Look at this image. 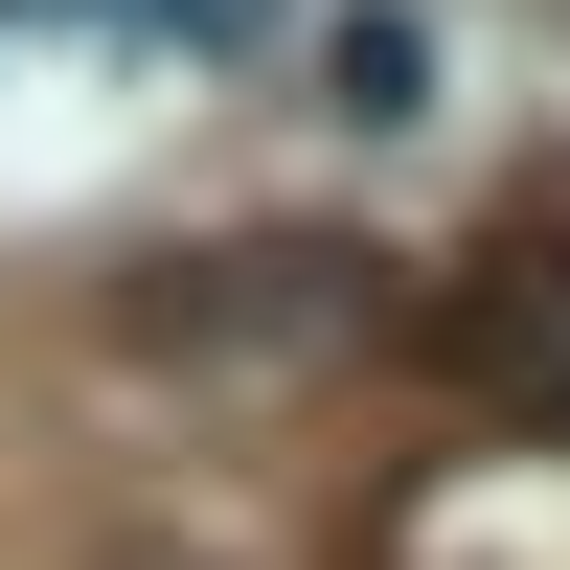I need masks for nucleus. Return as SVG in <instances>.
I'll use <instances>...</instances> for the list:
<instances>
[{"mask_svg":"<svg viewBox=\"0 0 570 570\" xmlns=\"http://www.w3.org/2000/svg\"><path fill=\"white\" fill-rule=\"evenodd\" d=\"M320 115H343V137H411V115H434V23H411V0H343V23H320Z\"/></svg>","mask_w":570,"mask_h":570,"instance_id":"f03ea898","label":"nucleus"},{"mask_svg":"<svg viewBox=\"0 0 570 570\" xmlns=\"http://www.w3.org/2000/svg\"><path fill=\"white\" fill-rule=\"evenodd\" d=\"M365 320V252L343 228H274V252H160V274H115V343H343Z\"/></svg>","mask_w":570,"mask_h":570,"instance_id":"f257e3e1","label":"nucleus"}]
</instances>
